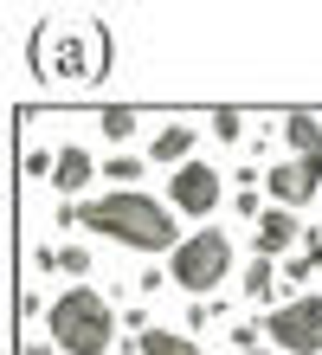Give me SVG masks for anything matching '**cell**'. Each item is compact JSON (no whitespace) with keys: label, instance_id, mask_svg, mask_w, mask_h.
I'll return each mask as SVG.
<instances>
[{"label":"cell","instance_id":"7c38bea8","mask_svg":"<svg viewBox=\"0 0 322 355\" xmlns=\"http://www.w3.org/2000/svg\"><path fill=\"white\" fill-rule=\"evenodd\" d=\"M136 355H200V343L181 329H148V336H136Z\"/></svg>","mask_w":322,"mask_h":355},{"label":"cell","instance_id":"52a82bcc","mask_svg":"<svg viewBox=\"0 0 322 355\" xmlns=\"http://www.w3.org/2000/svg\"><path fill=\"white\" fill-rule=\"evenodd\" d=\"M271 181V194H277V207H303V200H316V187H322V168L316 162H277V168L265 175Z\"/></svg>","mask_w":322,"mask_h":355},{"label":"cell","instance_id":"6da1fadb","mask_svg":"<svg viewBox=\"0 0 322 355\" xmlns=\"http://www.w3.org/2000/svg\"><path fill=\"white\" fill-rule=\"evenodd\" d=\"M58 226H91V233L116 239V245H136V252H181V233H175V207L148 200V194H103V200H64L58 207Z\"/></svg>","mask_w":322,"mask_h":355},{"label":"cell","instance_id":"4fadbf2b","mask_svg":"<svg viewBox=\"0 0 322 355\" xmlns=\"http://www.w3.org/2000/svg\"><path fill=\"white\" fill-rule=\"evenodd\" d=\"M245 297H251V304H271V297H277V271H271V259H251V265H245Z\"/></svg>","mask_w":322,"mask_h":355},{"label":"cell","instance_id":"44dd1931","mask_svg":"<svg viewBox=\"0 0 322 355\" xmlns=\"http://www.w3.org/2000/svg\"><path fill=\"white\" fill-rule=\"evenodd\" d=\"M310 252H316V271H322V233H316V239H310Z\"/></svg>","mask_w":322,"mask_h":355},{"label":"cell","instance_id":"3957f363","mask_svg":"<svg viewBox=\"0 0 322 355\" xmlns=\"http://www.w3.org/2000/svg\"><path fill=\"white\" fill-rule=\"evenodd\" d=\"M52 349L64 355H103L116 336V317H110V304L97 297L91 284H71L64 297H52Z\"/></svg>","mask_w":322,"mask_h":355},{"label":"cell","instance_id":"8fae6325","mask_svg":"<svg viewBox=\"0 0 322 355\" xmlns=\"http://www.w3.org/2000/svg\"><path fill=\"white\" fill-rule=\"evenodd\" d=\"M155 162H168V168H187V162H193V123H168V130L155 136Z\"/></svg>","mask_w":322,"mask_h":355},{"label":"cell","instance_id":"8992f818","mask_svg":"<svg viewBox=\"0 0 322 355\" xmlns=\"http://www.w3.org/2000/svg\"><path fill=\"white\" fill-rule=\"evenodd\" d=\"M168 200H175L181 214L206 220L213 207H220V175H213L206 162H187V168H175V175H168Z\"/></svg>","mask_w":322,"mask_h":355},{"label":"cell","instance_id":"30bf717a","mask_svg":"<svg viewBox=\"0 0 322 355\" xmlns=\"http://www.w3.org/2000/svg\"><path fill=\"white\" fill-rule=\"evenodd\" d=\"M52 181H58V194H84V187L97 181V168H91V155L71 142V149H58V175Z\"/></svg>","mask_w":322,"mask_h":355},{"label":"cell","instance_id":"277c9868","mask_svg":"<svg viewBox=\"0 0 322 355\" xmlns=\"http://www.w3.org/2000/svg\"><path fill=\"white\" fill-rule=\"evenodd\" d=\"M226 271H232V239L220 233V226H200V233H187V245L175 252V278L181 291H213V284H226Z\"/></svg>","mask_w":322,"mask_h":355},{"label":"cell","instance_id":"2e32d148","mask_svg":"<svg viewBox=\"0 0 322 355\" xmlns=\"http://www.w3.org/2000/svg\"><path fill=\"white\" fill-rule=\"evenodd\" d=\"M206 123H213V136H220V142H239V136H245V116H239V110H213Z\"/></svg>","mask_w":322,"mask_h":355},{"label":"cell","instance_id":"5b68a950","mask_svg":"<svg viewBox=\"0 0 322 355\" xmlns=\"http://www.w3.org/2000/svg\"><path fill=\"white\" fill-rule=\"evenodd\" d=\"M265 336L290 355H322V297H296L265 323Z\"/></svg>","mask_w":322,"mask_h":355},{"label":"cell","instance_id":"ba28073f","mask_svg":"<svg viewBox=\"0 0 322 355\" xmlns=\"http://www.w3.org/2000/svg\"><path fill=\"white\" fill-rule=\"evenodd\" d=\"M296 239H303V220H296L290 207H265V220H258V259L290 252Z\"/></svg>","mask_w":322,"mask_h":355},{"label":"cell","instance_id":"5bb4252c","mask_svg":"<svg viewBox=\"0 0 322 355\" xmlns=\"http://www.w3.org/2000/svg\"><path fill=\"white\" fill-rule=\"evenodd\" d=\"M103 175L116 181V194H136V181H142V162H136V155H110V162H103Z\"/></svg>","mask_w":322,"mask_h":355},{"label":"cell","instance_id":"9c48e42d","mask_svg":"<svg viewBox=\"0 0 322 355\" xmlns=\"http://www.w3.org/2000/svg\"><path fill=\"white\" fill-rule=\"evenodd\" d=\"M284 136H290L296 162H316V168H322V116H310V110H290V116H284Z\"/></svg>","mask_w":322,"mask_h":355},{"label":"cell","instance_id":"7a4b0ae2","mask_svg":"<svg viewBox=\"0 0 322 355\" xmlns=\"http://www.w3.org/2000/svg\"><path fill=\"white\" fill-rule=\"evenodd\" d=\"M110 65V33L97 19H46L33 33V71L58 85H91Z\"/></svg>","mask_w":322,"mask_h":355},{"label":"cell","instance_id":"e0dca14e","mask_svg":"<svg viewBox=\"0 0 322 355\" xmlns=\"http://www.w3.org/2000/svg\"><path fill=\"white\" fill-rule=\"evenodd\" d=\"M58 271H71V278H84V271H91V252H84V245H64V252H58Z\"/></svg>","mask_w":322,"mask_h":355},{"label":"cell","instance_id":"ac0fdd59","mask_svg":"<svg viewBox=\"0 0 322 355\" xmlns=\"http://www.w3.org/2000/svg\"><path fill=\"white\" fill-rule=\"evenodd\" d=\"M284 278H322V271H316V252H303V259H290V265H284Z\"/></svg>","mask_w":322,"mask_h":355},{"label":"cell","instance_id":"ffe728a7","mask_svg":"<svg viewBox=\"0 0 322 355\" xmlns=\"http://www.w3.org/2000/svg\"><path fill=\"white\" fill-rule=\"evenodd\" d=\"M19 355H52V349H46V343H26V349H19Z\"/></svg>","mask_w":322,"mask_h":355},{"label":"cell","instance_id":"d6986e66","mask_svg":"<svg viewBox=\"0 0 322 355\" xmlns=\"http://www.w3.org/2000/svg\"><path fill=\"white\" fill-rule=\"evenodd\" d=\"M213 317H220V304H193V310H187V329H200V323H213Z\"/></svg>","mask_w":322,"mask_h":355},{"label":"cell","instance_id":"9a60e30c","mask_svg":"<svg viewBox=\"0 0 322 355\" xmlns=\"http://www.w3.org/2000/svg\"><path fill=\"white\" fill-rule=\"evenodd\" d=\"M97 130L110 136V142H129V136H136V110H123V103H110V110L97 116Z\"/></svg>","mask_w":322,"mask_h":355},{"label":"cell","instance_id":"7402d4cb","mask_svg":"<svg viewBox=\"0 0 322 355\" xmlns=\"http://www.w3.org/2000/svg\"><path fill=\"white\" fill-rule=\"evenodd\" d=\"M245 355H265V349H245Z\"/></svg>","mask_w":322,"mask_h":355}]
</instances>
